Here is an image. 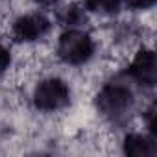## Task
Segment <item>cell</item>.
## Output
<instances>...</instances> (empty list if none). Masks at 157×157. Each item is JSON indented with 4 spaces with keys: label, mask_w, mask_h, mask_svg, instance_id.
Listing matches in <instances>:
<instances>
[{
    "label": "cell",
    "mask_w": 157,
    "mask_h": 157,
    "mask_svg": "<svg viewBox=\"0 0 157 157\" xmlns=\"http://www.w3.org/2000/svg\"><path fill=\"white\" fill-rule=\"evenodd\" d=\"M35 2H39V4H43V6H50V4H56L57 0H35Z\"/></svg>",
    "instance_id": "obj_11"
},
{
    "label": "cell",
    "mask_w": 157,
    "mask_h": 157,
    "mask_svg": "<svg viewBox=\"0 0 157 157\" xmlns=\"http://www.w3.org/2000/svg\"><path fill=\"white\" fill-rule=\"evenodd\" d=\"M129 74L135 78L139 83L151 87L155 83V80H157V65H155L153 52L140 50L135 56V59H133V63L129 67Z\"/></svg>",
    "instance_id": "obj_4"
},
{
    "label": "cell",
    "mask_w": 157,
    "mask_h": 157,
    "mask_svg": "<svg viewBox=\"0 0 157 157\" xmlns=\"http://www.w3.org/2000/svg\"><path fill=\"white\" fill-rule=\"evenodd\" d=\"M68 100H70L68 87L61 80H54V78L39 83L35 93H33V102L43 111L61 109V107H65L68 104Z\"/></svg>",
    "instance_id": "obj_2"
},
{
    "label": "cell",
    "mask_w": 157,
    "mask_h": 157,
    "mask_svg": "<svg viewBox=\"0 0 157 157\" xmlns=\"http://www.w3.org/2000/svg\"><path fill=\"white\" fill-rule=\"evenodd\" d=\"M57 54L65 63H70V65L85 63L93 54V41L85 32L68 30L59 39Z\"/></svg>",
    "instance_id": "obj_1"
},
{
    "label": "cell",
    "mask_w": 157,
    "mask_h": 157,
    "mask_svg": "<svg viewBox=\"0 0 157 157\" xmlns=\"http://www.w3.org/2000/svg\"><path fill=\"white\" fill-rule=\"evenodd\" d=\"M122 0H87V8L91 11H100V13H113L120 8Z\"/></svg>",
    "instance_id": "obj_7"
},
{
    "label": "cell",
    "mask_w": 157,
    "mask_h": 157,
    "mask_svg": "<svg viewBox=\"0 0 157 157\" xmlns=\"http://www.w3.org/2000/svg\"><path fill=\"white\" fill-rule=\"evenodd\" d=\"M128 2L133 8H150V6H153L155 0H128Z\"/></svg>",
    "instance_id": "obj_10"
},
{
    "label": "cell",
    "mask_w": 157,
    "mask_h": 157,
    "mask_svg": "<svg viewBox=\"0 0 157 157\" xmlns=\"http://www.w3.org/2000/svg\"><path fill=\"white\" fill-rule=\"evenodd\" d=\"M10 61H11V57H10V52L0 44V72H4L6 68H8V65H10Z\"/></svg>",
    "instance_id": "obj_8"
},
{
    "label": "cell",
    "mask_w": 157,
    "mask_h": 157,
    "mask_svg": "<svg viewBox=\"0 0 157 157\" xmlns=\"http://www.w3.org/2000/svg\"><path fill=\"white\" fill-rule=\"evenodd\" d=\"M124 151L131 157H151V155H155L157 148H155L151 139H148L144 135H139V133H133V135L126 137Z\"/></svg>",
    "instance_id": "obj_6"
},
{
    "label": "cell",
    "mask_w": 157,
    "mask_h": 157,
    "mask_svg": "<svg viewBox=\"0 0 157 157\" xmlns=\"http://www.w3.org/2000/svg\"><path fill=\"white\" fill-rule=\"evenodd\" d=\"M148 126H150V131L155 135L157 133V128H155V105H151L150 109H148Z\"/></svg>",
    "instance_id": "obj_9"
},
{
    "label": "cell",
    "mask_w": 157,
    "mask_h": 157,
    "mask_svg": "<svg viewBox=\"0 0 157 157\" xmlns=\"http://www.w3.org/2000/svg\"><path fill=\"white\" fill-rule=\"evenodd\" d=\"M131 102H133L131 91L118 83L105 85L96 98V105L102 109V113H105L109 117H118V115L126 113L129 109Z\"/></svg>",
    "instance_id": "obj_3"
},
{
    "label": "cell",
    "mask_w": 157,
    "mask_h": 157,
    "mask_svg": "<svg viewBox=\"0 0 157 157\" xmlns=\"http://www.w3.org/2000/svg\"><path fill=\"white\" fill-rule=\"evenodd\" d=\"M50 28V22L43 15H26L15 22V37L19 41H35L43 37Z\"/></svg>",
    "instance_id": "obj_5"
}]
</instances>
